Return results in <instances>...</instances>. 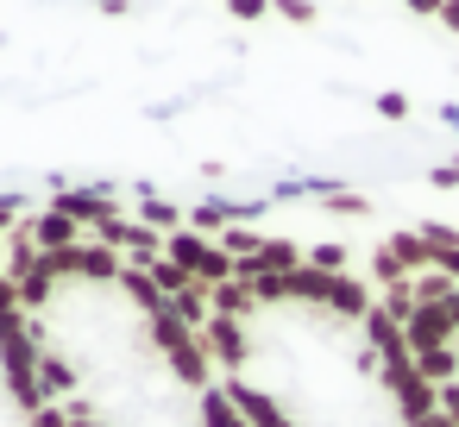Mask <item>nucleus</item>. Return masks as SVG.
I'll list each match as a JSON object with an SVG mask.
<instances>
[{
    "instance_id": "obj_3",
    "label": "nucleus",
    "mask_w": 459,
    "mask_h": 427,
    "mask_svg": "<svg viewBox=\"0 0 459 427\" xmlns=\"http://www.w3.org/2000/svg\"><path fill=\"white\" fill-rule=\"evenodd\" d=\"M384 245H390V252L403 258V270H409V277H415V270H434V245H428V239H421L415 226H403V233H390Z\"/></svg>"
},
{
    "instance_id": "obj_5",
    "label": "nucleus",
    "mask_w": 459,
    "mask_h": 427,
    "mask_svg": "<svg viewBox=\"0 0 459 427\" xmlns=\"http://www.w3.org/2000/svg\"><path fill=\"white\" fill-rule=\"evenodd\" d=\"M365 277H371V289H396V283H409V270H403V258H396L390 245H377V252L365 258Z\"/></svg>"
},
{
    "instance_id": "obj_13",
    "label": "nucleus",
    "mask_w": 459,
    "mask_h": 427,
    "mask_svg": "<svg viewBox=\"0 0 459 427\" xmlns=\"http://www.w3.org/2000/svg\"><path fill=\"white\" fill-rule=\"evenodd\" d=\"M403 7H415V13H434V20H440V7H446V0H403Z\"/></svg>"
},
{
    "instance_id": "obj_2",
    "label": "nucleus",
    "mask_w": 459,
    "mask_h": 427,
    "mask_svg": "<svg viewBox=\"0 0 459 427\" xmlns=\"http://www.w3.org/2000/svg\"><path fill=\"white\" fill-rule=\"evenodd\" d=\"M403 339H409V352H440V346H459V333H453L446 308H428V302H415V314L403 320Z\"/></svg>"
},
{
    "instance_id": "obj_1",
    "label": "nucleus",
    "mask_w": 459,
    "mask_h": 427,
    "mask_svg": "<svg viewBox=\"0 0 459 427\" xmlns=\"http://www.w3.org/2000/svg\"><path fill=\"white\" fill-rule=\"evenodd\" d=\"M0 427H76L57 377L39 358V339L26 327L7 270H0Z\"/></svg>"
},
{
    "instance_id": "obj_12",
    "label": "nucleus",
    "mask_w": 459,
    "mask_h": 427,
    "mask_svg": "<svg viewBox=\"0 0 459 427\" xmlns=\"http://www.w3.org/2000/svg\"><path fill=\"white\" fill-rule=\"evenodd\" d=\"M440 26H446V32H459V0H446V7H440Z\"/></svg>"
},
{
    "instance_id": "obj_4",
    "label": "nucleus",
    "mask_w": 459,
    "mask_h": 427,
    "mask_svg": "<svg viewBox=\"0 0 459 427\" xmlns=\"http://www.w3.org/2000/svg\"><path fill=\"white\" fill-rule=\"evenodd\" d=\"M415 371H421V383H434V389L459 383V346H440V352H415Z\"/></svg>"
},
{
    "instance_id": "obj_14",
    "label": "nucleus",
    "mask_w": 459,
    "mask_h": 427,
    "mask_svg": "<svg viewBox=\"0 0 459 427\" xmlns=\"http://www.w3.org/2000/svg\"><path fill=\"white\" fill-rule=\"evenodd\" d=\"M440 308H446V320H453V333H459V289H453V295H446Z\"/></svg>"
},
{
    "instance_id": "obj_7",
    "label": "nucleus",
    "mask_w": 459,
    "mask_h": 427,
    "mask_svg": "<svg viewBox=\"0 0 459 427\" xmlns=\"http://www.w3.org/2000/svg\"><path fill=\"white\" fill-rule=\"evenodd\" d=\"M321 201H327L321 214H340V220H365V214H371V201L352 195V189H333V195H321Z\"/></svg>"
},
{
    "instance_id": "obj_6",
    "label": "nucleus",
    "mask_w": 459,
    "mask_h": 427,
    "mask_svg": "<svg viewBox=\"0 0 459 427\" xmlns=\"http://www.w3.org/2000/svg\"><path fill=\"white\" fill-rule=\"evenodd\" d=\"M409 289H415V302H428V308H440V302H446V295H453L459 283H453L446 270H415V277H409Z\"/></svg>"
},
{
    "instance_id": "obj_11",
    "label": "nucleus",
    "mask_w": 459,
    "mask_h": 427,
    "mask_svg": "<svg viewBox=\"0 0 459 427\" xmlns=\"http://www.w3.org/2000/svg\"><path fill=\"white\" fill-rule=\"evenodd\" d=\"M440 414L459 427V383H446V389H440Z\"/></svg>"
},
{
    "instance_id": "obj_9",
    "label": "nucleus",
    "mask_w": 459,
    "mask_h": 427,
    "mask_svg": "<svg viewBox=\"0 0 459 427\" xmlns=\"http://www.w3.org/2000/svg\"><path fill=\"white\" fill-rule=\"evenodd\" d=\"M428 183H434V189H459V158H453V164H434Z\"/></svg>"
},
{
    "instance_id": "obj_10",
    "label": "nucleus",
    "mask_w": 459,
    "mask_h": 427,
    "mask_svg": "<svg viewBox=\"0 0 459 427\" xmlns=\"http://www.w3.org/2000/svg\"><path fill=\"white\" fill-rule=\"evenodd\" d=\"M377 114H384V120H403V114H409V95H377Z\"/></svg>"
},
{
    "instance_id": "obj_8",
    "label": "nucleus",
    "mask_w": 459,
    "mask_h": 427,
    "mask_svg": "<svg viewBox=\"0 0 459 427\" xmlns=\"http://www.w3.org/2000/svg\"><path fill=\"white\" fill-rule=\"evenodd\" d=\"M415 233L434 245V258H440V252H459V226H446V220H421Z\"/></svg>"
}]
</instances>
